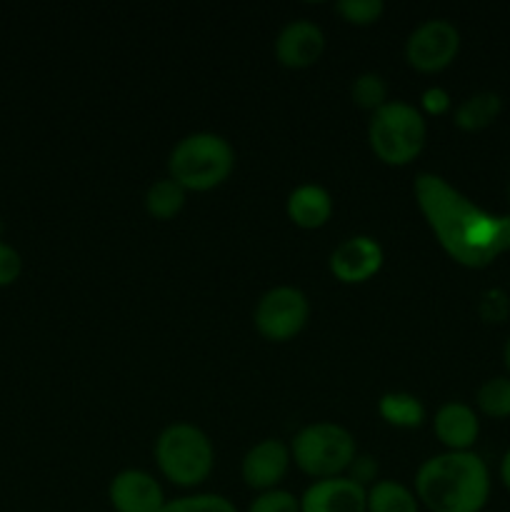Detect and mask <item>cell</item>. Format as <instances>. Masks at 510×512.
I'll return each instance as SVG.
<instances>
[{"label":"cell","mask_w":510,"mask_h":512,"mask_svg":"<svg viewBox=\"0 0 510 512\" xmlns=\"http://www.w3.org/2000/svg\"><path fill=\"white\" fill-rule=\"evenodd\" d=\"M413 190L425 223L455 263L480 270L505 253L503 215L483 210L435 173H420Z\"/></svg>","instance_id":"obj_1"},{"label":"cell","mask_w":510,"mask_h":512,"mask_svg":"<svg viewBox=\"0 0 510 512\" xmlns=\"http://www.w3.org/2000/svg\"><path fill=\"white\" fill-rule=\"evenodd\" d=\"M415 495L430 512H483L490 500V470L473 450H445L420 465Z\"/></svg>","instance_id":"obj_2"},{"label":"cell","mask_w":510,"mask_h":512,"mask_svg":"<svg viewBox=\"0 0 510 512\" xmlns=\"http://www.w3.org/2000/svg\"><path fill=\"white\" fill-rule=\"evenodd\" d=\"M235 170V150L223 135L193 133L185 135L168 158V173L175 183L193 193H208L218 188Z\"/></svg>","instance_id":"obj_3"},{"label":"cell","mask_w":510,"mask_h":512,"mask_svg":"<svg viewBox=\"0 0 510 512\" xmlns=\"http://www.w3.org/2000/svg\"><path fill=\"white\" fill-rule=\"evenodd\" d=\"M428 128L423 113L403 100H388L380 110L370 115L368 143L375 158L385 165L403 168L410 165L425 148Z\"/></svg>","instance_id":"obj_4"},{"label":"cell","mask_w":510,"mask_h":512,"mask_svg":"<svg viewBox=\"0 0 510 512\" xmlns=\"http://www.w3.org/2000/svg\"><path fill=\"white\" fill-rule=\"evenodd\" d=\"M155 463L178 488H195L213 473L215 450L208 435L190 423H173L155 440Z\"/></svg>","instance_id":"obj_5"},{"label":"cell","mask_w":510,"mask_h":512,"mask_svg":"<svg viewBox=\"0 0 510 512\" xmlns=\"http://www.w3.org/2000/svg\"><path fill=\"white\" fill-rule=\"evenodd\" d=\"M358 455L350 430L338 423H310L295 433L290 458L315 480L340 478Z\"/></svg>","instance_id":"obj_6"},{"label":"cell","mask_w":510,"mask_h":512,"mask_svg":"<svg viewBox=\"0 0 510 512\" xmlns=\"http://www.w3.org/2000/svg\"><path fill=\"white\" fill-rule=\"evenodd\" d=\"M310 303L303 290L293 285H278L270 288L258 300L253 313L255 330L270 343H285L293 340L300 330L308 325Z\"/></svg>","instance_id":"obj_7"},{"label":"cell","mask_w":510,"mask_h":512,"mask_svg":"<svg viewBox=\"0 0 510 512\" xmlns=\"http://www.w3.org/2000/svg\"><path fill=\"white\" fill-rule=\"evenodd\" d=\"M460 50V33L450 20L433 18L420 23L405 40V60L418 73H440L448 68Z\"/></svg>","instance_id":"obj_8"},{"label":"cell","mask_w":510,"mask_h":512,"mask_svg":"<svg viewBox=\"0 0 510 512\" xmlns=\"http://www.w3.org/2000/svg\"><path fill=\"white\" fill-rule=\"evenodd\" d=\"M383 248L370 235H353L330 253V273L345 285L368 283L383 268Z\"/></svg>","instance_id":"obj_9"},{"label":"cell","mask_w":510,"mask_h":512,"mask_svg":"<svg viewBox=\"0 0 510 512\" xmlns=\"http://www.w3.org/2000/svg\"><path fill=\"white\" fill-rule=\"evenodd\" d=\"M290 463H293V458H290V445H285L283 440L265 438L245 453L243 465H240V475H243L248 488L265 493V490L278 488L280 480L288 473Z\"/></svg>","instance_id":"obj_10"},{"label":"cell","mask_w":510,"mask_h":512,"mask_svg":"<svg viewBox=\"0 0 510 512\" xmlns=\"http://www.w3.org/2000/svg\"><path fill=\"white\" fill-rule=\"evenodd\" d=\"M108 500L115 512H160L168 503L158 480L145 470H120L110 480Z\"/></svg>","instance_id":"obj_11"},{"label":"cell","mask_w":510,"mask_h":512,"mask_svg":"<svg viewBox=\"0 0 510 512\" xmlns=\"http://www.w3.org/2000/svg\"><path fill=\"white\" fill-rule=\"evenodd\" d=\"M325 50V33L310 20H293L275 38V58L283 68L305 70L320 60Z\"/></svg>","instance_id":"obj_12"},{"label":"cell","mask_w":510,"mask_h":512,"mask_svg":"<svg viewBox=\"0 0 510 512\" xmlns=\"http://www.w3.org/2000/svg\"><path fill=\"white\" fill-rule=\"evenodd\" d=\"M300 512H368V488L355 480H315L300 498Z\"/></svg>","instance_id":"obj_13"},{"label":"cell","mask_w":510,"mask_h":512,"mask_svg":"<svg viewBox=\"0 0 510 512\" xmlns=\"http://www.w3.org/2000/svg\"><path fill=\"white\" fill-rule=\"evenodd\" d=\"M435 438L450 450V453H468L480 435V420L475 410L465 403L440 405L433 420Z\"/></svg>","instance_id":"obj_14"},{"label":"cell","mask_w":510,"mask_h":512,"mask_svg":"<svg viewBox=\"0 0 510 512\" xmlns=\"http://www.w3.org/2000/svg\"><path fill=\"white\" fill-rule=\"evenodd\" d=\"M285 210H288V218L293 225L303 230H318L333 215V198L323 185L305 183L288 195Z\"/></svg>","instance_id":"obj_15"},{"label":"cell","mask_w":510,"mask_h":512,"mask_svg":"<svg viewBox=\"0 0 510 512\" xmlns=\"http://www.w3.org/2000/svg\"><path fill=\"white\" fill-rule=\"evenodd\" d=\"M500 110H503V98L493 90H480L455 108L453 123L465 133H478L498 120Z\"/></svg>","instance_id":"obj_16"},{"label":"cell","mask_w":510,"mask_h":512,"mask_svg":"<svg viewBox=\"0 0 510 512\" xmlns=\"http://www.w3.org/2000/svg\"><path fill=\"white\" fill-rule=\"evenodd\" d=\"M378 413L393 428L413 430L425 423V405L410 393H385L378 400Z\"/></svg>","instance_id":"obj_17"},{"label":"cell","mask_w":510,"mask_h":512,"mask_svg":"<svg viewBox=\"0 0 510 512\" xmlns=\"http://www.w3.org/2000/svg\"><path fill=\"white\" fill-rule=\"evenodd\" d=\"M185 200H188V190L180 183H175L173 178H160L155 183H150V188L145 190V210H148L150 218L155 220H170L185 208Z\"/></svg>","instance_id":"obj_18"},{"label":"cell","mask_w":510,"mask_h":512,"mask_svg":"<svg viewBox=\"0 0 510 512\" xmlns=\"http://www.w3.org/2000/svg\"><path fill=\"white\" fill-rule=\"evenodd\" d=\"M368 512H420L415 490L395 480H378L368 488Z\"/></svg>","instance_id":"obj_19"},{"label":"cell","mask_w":510,"mask_h":512,"mask_svg":"<svg viewBox=\"0 0 510 512\" xmlns=\"http://www.w3.org/2000/svg\"><path fill=\"white\" fill-rule=\"evenodd\" d=\"M475 405L488 418H510V378L498 375V378L485 380L478 388V395H475Z\"/></svg>","instance_id":"obj_20"},{"label":"cell","mask_w":510,"mask_h":512,"mask_svg":"<svg viewBox=\"0 0 510 512\" xmlns=\"http://www.w3.org/2000/svg\"><path fill=\"white\" fill-rule=\"evenodd\" d=\"M350 98L360 110H368L373 115L388 103V83L378 73H360L350 85Z\"/></svg>","instance_id":"obj_21"},{"label":"cell","mask_w":510,"mask_h":512,"mask_svg":"<svg viewBox=\"0 0 510 512\" xmlns=\"http://www.w3.org/2000/svg\"><path fill=\"white\" fill-rule=\"evenodd\" d=\"M335 13L350 25H373L383 18L385 3L383 0H338Z\"/></svg>","instance_id":"obj_22"},{"label":"cell","mask_w":510,"mask_h":512,"mask_svg":"<svg viewBox=\"0 0 510 512\" xmlns=\"http://www.w3.org/2000/svg\"><path fill=\"white\" fill-rule=\"evenodd\" d=\"M160 512H238L228 498L215 493L188 495V498L168 500Z\"/></svg>","instance_id":"obj_23"},{"label":"cell","mask_w":510,"mask_h":512,"mask_svg":"<svg viewBox=\"0 0 510 512\" xmlns=\"http://www.w3.org/2000/svg\"><path fill=\"white\" fill-rule=\"evenodd\" d=\"M248 512H300V498L288 490H265L250 503Z\"/></svg>","instance_id":"obj_24"},{"label":"cell","mask_w":510,"mask_h":512,"mask_svg":"<svg viewBox=\"0 0 510 512\" xmlns=\"http://www.w3.org/2000/svg\"><path fill=\"white\" fill-rule=\"evenodd\" d=\"M478 313L483 315L485 323H503L510 313V300L503 290L490 288L480 295L478 303Z\"/></svg>","instance_id":"obj_25"},{"label":"cell","mask_w":510,"mask_h":512,"mask_svg":"<svg viewBox=\"0 0 510 512\" xmlns=\"http://www.w3.org/2000/svg\"><path fill=\"white\" fill-rule=\"evenodd\" d=\"M23 275V255L10 243L0 240V288H10Z\"/></svg>","instance_id":"obj_26"},{"label":"cell","mask_w":510,"mask_h":512,"mask_svg":"<svg viewBox=\"0 0 510 512\" xmlns=\"http://www.w3.org/2000/svg\"><path fill=\"white\" fill-rule=\"evenodd\" d=\"M420 108H423V113H428V115L448 113L450 110L448 90L438 88V85H435V88H428L423 95H420Z\"/></svg>","instance_id":"obj_27"},{"label":"cell","mask_w":510,"mask_h":512,"mask_svg":"<svg viewBox=\"0 0 510 512\" xmlns=\"http://www.w3.org/2000/svg\"><path fill=\"white\" fill-rule=\"evenodd\" d=\"M350 470H353V473L348 475L350 480H355V483L363 485V488H370V485L375 483L378 465H375V460L368 458V455H355V460L350 463Z\"/></svg>","instance_id":"obj_28"},{"label":"cell","mask_w":510,"mask_h":512,"mask_svg":"<svg viewBox=\"0 0 510 512\" xmlns=\"http://www.w3.org/2000/svg\"><path fill=\"white\" fill-rule=\"evenodd\" d=\"M500 480H503L505 490H508V493H510V450H508V453H505L503 463H500Z\"/></svg>","instance_id":"obj_29"},{"label":"cell","mask_w":510,"mask_h":512,"mask_svg":"<svg viewBox=\"0 0 510 512\" xmlns=\"http://www.w3.org/2000/svg\"><path fill=\"white\" fill-rule=\"evenodd\" d=\"M503 243H505V253L510 250V213L503 215Z\"/></svg>","instance_id":"obj_30"},{"label":"cell","mask_w":510,"mask_h":512,"mask_svg":"<svg viewBox=\"0 0 510 512\" xmlns=\"http://www.w3.org/2000/svg\"><path fill=\"white\" fill-rule=\"evenodd\" d=\"M503 358H505V368H508L510 373V338L505 340V348H503Z\"/></svg>","instance_id":"obj_31"},{"label":"cell","mask_w":510,"mask_h":512,"mask_svg":"<svg viewBox=\"0 0 510 512\" xmlns=\"http://www.w3.org/2000/svg\"><path fill=\"white\" fill-rule=\"evenodd\" d=\"M508 195H510V190H508Z\"/></svg>","instance_id":"obj_32"}]
</instances>
